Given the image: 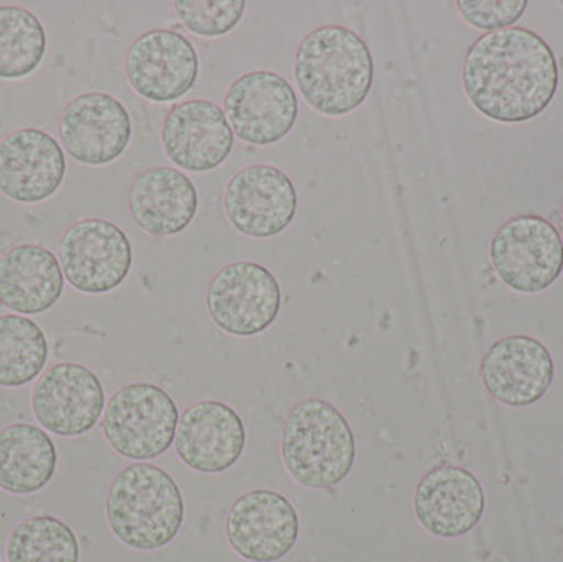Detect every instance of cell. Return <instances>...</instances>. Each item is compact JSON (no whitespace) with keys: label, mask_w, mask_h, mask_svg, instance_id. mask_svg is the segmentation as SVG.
<instances>
[{"label":"cell","mask_w":563,"mask_h":562,"mask_svg":"<svg viewBox=\"0 0 563 562\" xmlns=\"http://www.w3.org/2000/svg\"><path fill=\"white\" fill-rule=\"evenodd\" d=\"M462 82L466 98L485 118L506 124L531 121L555 98L558 58L532 30H496L470 46Z\"/></svg>","instance_id":"cell-1"},{"label":"cell","mask_w":563,"mask_h":562,"mask_svg":"<svg viewBox=\"0 0 563 562\" xmlns=\"http://www.w3.org/2000/svg\"><path fill=\"white\" fill-rule=\"evenodd\" d=\"M294 78L301 98L313 111L327 118H343L369 96L373 55L354 30L321 25L298 43Z\"/></svg>","instance_id":"cell-2"},{"label":"cell","mask_w":563,"mask_h":562,"mask_svg":"<svg viewBox=\"0 0 563 562\" xmlns=\"http://www.w3.org/2000/svg\"><path fill=\"white\" fill-rule=\"evenodd\" d=\"M106 518L114 537L125 547L161 550L184 527V494L164 469L151 462H134L112 481L106 497Z\"/></svg>","instance_id":"cell-3"},{"label":"cell","mask_w":563,"mask_h":562,"mask_svg":"<svg viewBox=\"0 0 563 562\" xmlns=\"http://www.w3.org/2000/svg\"><path fill=\"white\" fill-rule=\"evenodd\" d=\"M280 458L298 485L327 491L353 471L356 439L340 409L324 399H301L288 412L282 429Z\"/></svg>","instance_id":"cell-4"},{"label":"cell","mask_w":563,"mask_h":562,"mask_svg":"<svg viewBox=\"0 0 563 562\" xmlns=\"http://www.w3.org/2000/svg\"><path fill=\"white\" fill-rule=\"evenodd\" d=\"M180 409L154 383H129L112 393L102 415V434L109 448L134 462H148L175 444Z\"/></svg>","instance_id":"cell-5"},{"label":"cell","mask_w":563,"mask_h":562,"mask_svg":"<svg viewBox=\"0 0 563 562\" xmlns=\"http://www.w3.org/2000/svg\"><path fill=\"white\" fill-rule=\"evenodd\" d=\"M66 283L81 294L104 296L124 284L134 263L125 231L104 218H81L56 247Z\"/></svg>","instance_id":"cell-6"},{"label":"cell","mask_w":563,"mask_h":562,"mask_svg":"<svg viewBox=\"0 0 563 562\" xmlns=\"http://www.w3.org/2000/svg\"><path fill=\"white\" fill-rule=\"evenodd\" d=\"M282 287L269 267L254 261L224 264L207 289V310L228 335L254 337L266 332L282 309Z\"/></svg>","instance_id":"cell-7"},{"label":"cell","mask_w":563,"mask_h":562,"mask_svg":"<svg viewBox=\"0 0 563 562\" xmlns=\"http://www.w3.org/2000/svg\"><path fill=\"white\" fill-rule=\"evenodd\" d=\"M489 260L509 289L519 294L544 293L563 271L562 238L545 218L521 214L496 231Z\"/></svg>","instance_id":"cell-8"},{"label":"cell","mask_w":563,"mask_h":562,"mask_svg":"<svg viewBox=\"0 0 563 562\" xmlns=\"http://www.w3.org/2000/svg\"><path fill=\"white\" fill-rule=\"evenodd\" d=\"M223 109L234 137L244 144H277L297 124L298 98L294 86L271 69L238 76L224 92Z\"/></svg>","instance_id":"cell-9"},{"label":"cell","mask_w":563,"mask_h":562,"mask_svg":"<svg viewBox=\"0 0 563 562\" xmlns=\"http://www.w3.org/2000/svg\"><path fill=\"white\" fill-rule=\"evenodd\" d=\"M223 208L238 233L269 240L284 233L297 217V187L276 165H247L224 187Z\"/></svg>","instance_id":"cell-10"},{"label":"cell","mask_w":563,"mask_h":562,"mask_svg":"<svg viewBox=\"0 0 563 562\" xmlns=\"http://www.w3.org/2000/svg\"><path fill=\"white\" fill-rule=\"evenodd\" d=\"M30 408L46 431L59 438H78L101 421L106 409L104 386L81 363H56L33 385Z\"/></svg>","instance_id":"cell-11"},{"label":"cell","mask_w":563,"mask_h":562,"mask_svg":"<svg viewBox=\"0 0 563 562\" xmlns=\"http://www.w3.org/2000/svg\"><path fill=\"white\" fill-rule=\"evenodd\" d=\"M200 58L194 43L177 30L154 29L132 42L125 78L145 101L177 102L197 85Z\"/></svg>","instance_id":"cell-12"},{"label":"cell","mask_w":563,"mask_h":562,"mask_svg":"<svg viewBox=\"0 0 563 562\" xmlns=\"http://www.w3.org/2000/svg\"><path fill=\"white\" fill-rule=\"evenodd\" d=\"M58 137L73 161L104 167L121 158L131 145V112L109 92H82L63 109Z\"/></svg>","instance_id":"cell-13"},{"label":"cell","mask_w":563,"mask_h":562,"mask_svg":"<svg viewBox=\"0 0 563 562\" xmlns=\"http://www.w3.org/2000/svg\"><path fill=\"white\" fill-rule=\"evenodd\" d=\"M224 533L234 553L251 562H276L298 541L297 508L280 492L256 488L231 505Z\"/></svg>","instance_id":"cell-14"},{"label":"cell","mask_w":563,"mask_h":562,"mask_svg":"<svg viewBox=\"0 0 563 562\" xmlns=\"http://www.w3.org/2000/svg\"><path fill=\"white\" fill-rule=\"evenodd\" d=\"M162 147L180 170L207 174L230 158L234 132L227 112L210 99L175 102L162 124Z\"/></svg>","instance_id":"cell-15"},{"label":"cell","mask_w":563,"mask_h":562,"mask_svg":"<svg viewBox=\"0 0 563 562\" xmlns=\"http://www.w3.org/2000/svg\"><path fill=\"white\" fill-rule=\"evenodd\" d=\"M65 151L48 132L20 128L0 139V194L15 203L49 200L65 181Z\"/></svg>","instance_id":"cell-16"},{"label":"cell","mask_w":563,"mask_h":562,"mask_svg":"<svg viewBox=\"0 0 563 562\" xmlns=\"http://www.w3.org/2000/svg\"><path fill=\"white\" fill-rule=\"evenodd\" d=\"M479 378L493 399L508 408L541 401L555 378L554 359L534 337L509 335L489 346L479 363Z\"/></svg>","instance_id":"cell-17"},{"label":"cell","mask_w":563,"mask_h":562,"mask_svg":"<svg viewBox=\"0 0 563 562\" xmlns=\"http://www.w3.org/2000/svg\"><path fill=\"white\" fill-rule=\"evenodd\" d=\"M246 444V425L227 403L203 399L180 415L175 449L178 459L198 474L230 471L243 458Z\"/></svg>","instance_id":"cell-18"},{"label":"cell","mask_w":563,"mask_h":562,"mask_svg":"<svg viewBox=\"0 0 563 562\" xmlns=\"http://www.w3.org/2000/svg\"><path fill=\"white\" fill-rule=\"evenodd\" d=\"M485 508L482 482L460 465L430 469L413 492V511L419 524L433 537L446 540L475 530Z\"/></svg>","instance_id":"cell-19"},{"label":"cell","mask_w":563,"mask_h":562,"mask_svg":"<svg viewBox=\"0 0 563 562\" xmlns=\"http://www.w3.org/2000/svg\"><path fill=\"white\" fill-rule=\"evenodd\" d=\"M197 185L177 167L147 168L129 187L128 210L144 233L170 238L184 233L198 213Z\"/></svg>","instance_id":"cell-20"},{"label":"cell","mask_w":563,"mask_h":562,"mask_svg":"<svg viewBox=\"0 0 563 562\" xmlns=\"http://www.w3.org/2000/svg\"><path fill=\"white\" fill-rule=\"evenodd\" d=\"M65 293L58 256L43 244L22 243L0 256V306L19 316H42Z\"/></svg>","instance_id":"cell-21"},{"label":"cell","mask_w":563,"mask_h":562,"mask_svg":"<svg viewBox=\"0 0 563 562\" xmlns=\"http://www.w3.org/2000/svg\"><path fill=\"white\" fill-rule=\"evenodd\" d=\"M58 451L45 429L13 422L0 429V488L12 495H33L55 477Z\"/></svg>","instance_id":"cell-22"},{"label":"cell","mask_w":563,"mask_h":562,"mask_svg":"<svg viewBox=\"0 0 563 562\" xmlns=\"http://www.w3.org/2000/svg\"><path fill=\"white\" fill-rule=\"evenodd\" d=\"M42 327L19 313L0 316V388H22L38 379L48 360Z\"/></svg>","instance_id":"cell-23"},{"label":"cell","mask_w":563,"mask_h":562,"mask_svg":"<svg viewBox=\"0 0 563 562\" xmlns=\"http://www.w3.org/2000/svg\"><path fill=\"white\" fill-rule=\"evenodd\" d=\"M46 53L42 20L19 5H0V79L16 81L33 75Z\"/></svg>","instance_id":"cell-24"},{"label":"cell","mask_w":563,"mask_h":562,"mask_svg":"<svg viewBox=\"0 0 563 562\" xmlns=\"http://www.w3.org/2000/svg\"><path fill=\"white\" fill-rule=\"evenodd\" d=\"M7 562H79L78 537L69 525L53 515L20 521L5 547Z\"/></svg>","instance_id":"cell-25"},{"label":"cell","mask_w":563,"mask_h":562,"mask_svg":"<svg viewBox=\"0 0 563 562\" xmlns=\"http://www.w3.org/2000/svg\"><path fill=\"white\" fill-rule=\"evenodd\" d=\"M174 12L181 25L201 38L230 35L246 13L244 0H177Z\"/></svg>","instance_id":"cell-26"},{"label":"cell","mask_w":563,"mask_h":562,"mask_svg":"<svg viewBox=\"0 0 563 562\" xmlns=\"http://www.w3.org/2000/svg\"><path fill=\"white\" fill-rule=\"evenodd\" d=\"M455 5L468 25L486 33L515 26L528 9L526 0H459Z\"/></svg>","instance_id":"cell-27"},{"label":"cell","mask_w":563,"mask_h":562,"mask_svg":"<svg viewBox=\"0 0 563 562\" xmlns=\"http://www.w3.org/2000/svg\"><path fill=\"white\" fill-rule=\"evenodd\" d=\"M558 231H559V234H561L562 243H563V207L561 210V214H559Z\"/></svg>","instance_id":"cell-28"}]
</instances>
